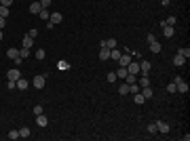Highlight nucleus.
Wrapping results in <instances>:
<instances>
[{"label": "nucleus", "mask_w": 190, "mask_h": 141, "mask_svg": "<svg viewBox=\"0 0 190 141\" xmlns=\"http://www.w3.org/2000/svg\"><path fill=\"white\" fill-rule=\"evenodd\" d=\"M8 13H11V11H8V6H2V4H0V17H4V19H6V17H8Z\"/></svg>", "instance_id": "nucleus-33"}, {"label": "nucleus", "mask_w": 190, "mask_h": 141, "mask_svg": "<svg viewBox=\"0 0 190 141\" xmlns=\"http://www.w3.org/2000/svg\"><path fill=\"white\" fill-rule=\"evenodd\" d=\"M133 101H135V103H144L146 99H144V95H142V93H135V95H133Z\"/></svg>", "instance_id": "nucleus-34"}, {"label": "nucleus", "mask_w": 190, "mask_h": 141, "mask_svg": "<svg viewBox=\"0 0 190 141\" xmlns=\"http://www.w3.org/2000/svg\"><path fill=\"white\" fill-rule=\"evenodd\" d=\"M140 91H142L144 99H152V87H142Z\"/></svg>", "instance_id": "nucleus-21"}, {"label": "nucleus", "mask_w": 190, "mask_h": 141, "mask_svg": "<svg viewBox=\"0 0 190 141\" xmlns=\"http://www.w3.org/2000/svg\"><path fill=\"white\" fill-rule=\"evenodd\" d=\"M173 65H175V67H184V65H186V57L175 55V57H173Z\"/></svg>", "instance_id": "nucleus-10"}, {"label": "nucleus", "mask_w": 190, "mask_h": 141, "mask_svg": "<svg viewBox=\"0 0 190 141\" xmlns=\"http://www.w3.org/2000/svg\"><path fill=\"white\" fill-rule=\"evenodd\" d=\"M169 2H171V0H161V4H163V6H167Z\"/></svg>", "instance_id": "nucleus-44"}, {"label": "nucleus", "mask_w": 190, "mask_h": 141, "mask_svg": "<svg viewBox=\"0 0 190 141\" xmlns=\"http://www.w3.org/2000/svg\"><path fill=\"white\" fill-rule=\"evenodd\" d=\"M156 129H158V133H163V135H167V133H169V124H167V122H163V120H156Z\"/></svg>", "instance_id": "nucleus-9"}, {"label": "nucleus", "mask_w": 190, "mask_h": 141, "mask_svg": "<svg viewBox=\"0 0 190 141\" xmlns=\"http://www.w3.org/2000/svg\"><path fill=\"white\" fill-rule=\"evenodd\" d=\"M34 57H36L38 61H42V59L47 57V53H45V48H36V51H34Z\"/></svg>", "instance_id": "nucleus-22"}, {"label": "nucleus", "mask_w": 190, "mask_h": 141, "mask_svg": "<svg viewBox=\"0 0 190 141\" xmlns=\"http://www.w3.org/2000/svg\"><path fill=\"white\" fill-rule=\"evenodd\" d=\"M2 36H4V34H2V30H0V40H2Z\"/></svg>", "instance_id": "nucleus-45"}, {"label": "nucleus", "mask_w": 190, "mask_h": 141, "mask_svg": "<svg viewBox=\"0 0 190 141\" xmlns=\"http://www.w3.org/2000/svg\"><path fill=\"white\" fill-rule=\"evenodd\" d=\"M173 82H175V93H184V95L188 93V84H186V80L182 76H175Z\"/></svg>", "instance_id": "nucleus-1"}, {"label": "nucleus", "mask_w": 190, "mask_h": 141, "mask_svg": "<svg viewBox=\"0 0 190 141\" xmlns=\"http://www.w3.org/2000/svg\"><path fill=\"white\" fill-rule=\"evenodd\" d=\"M38 114H42V105H34V116H38Z\"/></svg>", "instance_id": "nucleus-38"}, {"label": "nucleus", "mask_w": 190, "mask_h": 141, "mask_svg": "<svg viewBox=\"0 0 190 141\" xmlns=\"http://www.w3.org/2000/svg\"><path fill=\"white\" fill-rule=\"evenodd\" d=\"M148 44H150V51H152V53H161V51H163V47H161V42H158V40L148 42Z\"/></svg>", "instance_id": "nucleus-18"}, {"label": "nucleus", "mask_w": 190, "mask_h": 141, "mask_svg": "<svg viewBox=\"0 0 190 141\" xmlns=\"http://www.w3.org/2000/svg\"><path fill=\"white\" fill-rule=\"evenodd\" d=\"M61 21H63V15H61V13H57V11H55V13H51V17H49V23L57 25V23H61Z\"/></svg>", "instance_id": "nucleus-6"}, {"label": "nucleus", "mask_w": 190, "mask_h": 141, "mask_svg": "<svg viewBox=\"0 0 190 141\" xmlns=\"http://www.w3.org/2000/svg\"><path fill=\"white\" fill-rule=\"evenodd\" d=\"M17 137H19V131H15V129H13V131H8V139H17Z\"/></svg>", "instance_id": "nucleus-35"}, {"label": "nucleus", "mask_w": 190, "mask_h": 141, "mask_svg": "<svg viewBox=\"0 0 190 141\" xmlns=\"http://www.w3.org/2000/svg\"><path fill=\"white\" fill-rule=\"evenodd\" d=\"M167 93H175V82H171V84H167Z\"/></svg>", "instance_id": "nucleus-37"}, {"label": "nucleus", "mask_w": 190, "mask_h": 141, "mask_svg": "<svg viewBox=\"0 0 190 141\" xmlns=\"http://www.w3.org/2000/svg\"><path fill=\"white\" fill-rule=\"evenodd\" d=\"M13 2H15V0H0V4H2V6H11Z\"/></svg>", "instance_id": "nucleus-42"}, {"label": "nucleus", "mask_w": 190, "mask_h": 141, "mask_svg": "<svg viewBox=\"0 0 190 141\" xmlns=\"http://www.w3.org/2000/svg\"><path fill=\"white\" fill-rule=\"evenodd\" d=\"M140 89H142V87H140V84H137V82H133V84H129V93H140Z\"/></svg>", "instance_id": "nucleus-31"}, {"label": "nucleus", "mask_w": 190, "mask_h": 141, "mask_svg": "<svg viewBox=\"0 0 190 141\" xmlns=\"http://www.w3.org/2000/svg\"><path fill=\"white\" fill-rule=\"evenodd\" d=\"M45 82H47V76H34V89H42L45 87Z\"/></svg>", "instance_id": "nucleus-8"}, {"label": "nucleus", "mask_w": 190, "mask_h": 141, "mask_svg": "<svg viewBox=\"0 0 190 141\" xmlns=\"http://www.w3.org/2000/svg\"><path fill=\"white\" fill-rule=\"evenodd\" d=\"M6 78H8V80H15V82H17V80L21 78V72H19V67H11V70L6 72Z\"/></svg>", "instance_id": "nucleus-3"}, {"label": "nucleus", "mask_w": 190, "mask_h": 141, "mask_svg": "<svg viewBox=\"0 0 190 141\" xmlns=\"http://www.w3.org/2000/svg\"><path fill=\"white\" fill-rule=\"evenodd\" d=\"M103 47L106 48H116V40H114V38H108V40H103Z\"/></svg>", "instance_id": "nucleus-24"}, {"label": "nucleus", "mask_w": 190, "mask_h": 141, "mask_svg": "<svg viewBox=\"0 0 190 141\" xmlns=\"http://www.w3.org/2000/svg\"><path fill=\"white\" fill-rule=\"evenodd\" d=\"M161 28H163V34H165V38H171V36L175 34V30H173V25H167L165 21L161 23Z\"/></svg>", "instance_id": "nucleus-7"}, {"label": "nucleus", "mask_w": 190, "mask_h": 141, "mask_svg": "<svg viewBox=\"0 0 190 141\" xmlns=\"http://www.w3.org/2000/svg\"><path fill=\"white\" fill-rule=\"evenodd\" d=\"M127 72H129V74H135V76H137V74H140V63H137L135 59H131V61H129V65H127Z\"/></svg>", "instance_id": "nucleus-5"}, {"label": "nucleus", "mask_w": 190, "mask_h": 141, "mask_svg": "<svg viewBox=\"0 0 190 141\" xmlns=\"http://www.w3.org/2000/svg\"><path fill=\"white\" fill-rule=\"evenodd\" d=\"M4 25H6V19H4V17H0V30H2Z\"/></svg>", "instance_id": "nucleus-43"}, {"label": "nucleus", "mask_w": 190, "mask_h": 141, "mask_svg": "<svg viewBox=\"0 0 190 141\" xmlns=\"http://www.w3.org/2000/svg\"><path fill=\"white\" fill-rule=\"evenodd\" d=\"M114 74H116V78H118V80H125V76H127L129 72H127V67H123V65H118V70H116Z\"/></svg>", "instance_id": "nucleus-13"}, {"label": "nucleus", "mask_w": 190, "mask_h": 141, "mask_svg": "<svg viewBox=\"0 0 190 141\" xmlns=\"http://www.w3.org/2000/svg\"><path fill=\"white\" fill-rule=\"evenodd\" d=\"M30 51H32V48H19V57H21V59H28V57H30Z\"/></svg>", "instance_id": "nucleus-26"}, {"label": "nucleus", "mask_w": 190, "mask_h": 141, "mask_svg": "<svg viewBox=\"0 0 190 141\" xmlns=\"http://www.w3.org/2000/svg\"><path fill=\"white\" fill-rule=\"evenodd\" d=\"M131 59H133V57H131V53H129V51H127V53H120V59H118V65H123V67H127Z\"/></svg>", "instance_id": "nucleus-4"}, {"label": "nucleus", "mask_w": 190, "mask_h": 141, "mask_svg": "<svg viewBox=\"0 0 190 141\" xmlns=\"http://www.w3.org/2000/svg\"><path fill=\"white\" fill-rule=\"evenodd\" d=\"M57 70H59V72H68V70H70V63L61 59V61H57Z\"/></svg>", "instance_id": "nucleus-19"}, {"label": "nucleus", "mask_w": 190, "mask_h": 141, "mask_svg": "<svg viewBox=\"0 0 190 141\" xmlns=\"http://www.w3.org/2000/svg\"><path fill=\"white\" fill-rule=\"evenodd\" d=\"M28 36H30V38H36V36H38V30H30Z\"/></svg>", "instance_id": "nucleus-40"}, {"label": "nucleus", "mask_w": 190, "mask_h": 141, "mask_svg": "<svg viewBox=\"0 0 190 141\" xmlns=\"http://www.w3.org/2000/svg\"><path fill=\"white\" fill-rule=\"evenodd\" d=\"M137 84H140V87H150V78H148V76H142V78L137 80Z\"/></svg>", "instance_id": "nucleus-27"}, {"label": "nucleus", "mask_w": 190, "mask_h": 141, "mask_svg": "<svg viewBox=\"0 0 190 141\" xmlns=\"http://www.w3.org/2000/svg\"><path fill=\"white\" fill-rule=\"evenodd\" d=\"M175 21H178L175 17H167V19H165V23H167V25H175Z\"/></svg>", "instance_id": "nucleus-36"}, {"label": "nucleus", "mask_w": 190, "mask_h": 141, "mask_svg": "<svg viewBox=\"0 0 190 141\" xmlns=\"http://www.w3.org/2000/svg\"><path fill=\"white\" fill-rule=\"evenodd\" d=\"M99 59H101V61H108V59H110V48L99 47Z\"/></svg>", "instance_id": "nucleus-11"}, {"label": "nucleus", "mask_w": 190, "mask_h": 141, "mask_svg": "<svg viewBox=\"0 0 190 141\" xmlns=\"http://www.w3.org/2000/svg\"><path fill=\"white\" fill-rule=\"evenodd\" d=\"M178 55H182V57H186V59H188V57H190V48L188 47H182L180 51H178Z\"/></svg>", "instance_id": "nucleus-30"}, {"label": "nucleus", "mask_w": 190, "mask_h": 141, "mask_svg": "<svg viewBox=\"0 0 190 141\" xmlns=\"http://www.w3.org/2000/svg\"><path fill=\"white\" fill-rule=\"evenodd\" d=\"M150 70H152L150 61H148V59H142V61H140V74H142V76H148Z\"/></svg>", "instance_id": "nucleus-2"}, {"label": "nucleus", "mask_w": 190, "mask_h": 141, "mask_svg": "<svg viewBox=\"0 0 190 141\" xmlns=\"http://www.w3.org/2000/svg\"><path fill=\"white\" fill-rule=\"evenodd\" d=\"M21 47H23V48H32V47H34V38H30V36L25 34V38H23V42H21Z\"/></svg>", "instance_id": "nucleus-16"}, {"label": "nucleus", "mask_w": 190, "mask_h": 141, "mask_svg": "<svg viewBox=\"0 0 190 141\" xmlns=\"http://www.w3.org/2000/svg\"><path fill=\"white\" fill-rule=\"evenodd\" d=\"M36 124L45 129V126H47V124H49V118H47V116H45V114H38V116H36Z\"/></svg>", "instance_id": "nucleus-12"}, {"label": "nucleus", "mask_w": 190, "mask_h": 141, "mask_svg": "<svg viewBox=\"0 0 190 141\" xmlns=\"http://www.w3.org/2000/svg\"><path fill=\"white\" fill-rule=\"evenodd\" d=\"M148 133H150V135H156V133H158V129H156V122H150V124H148Z\"/></svg>", "instance_id": "nucleus-29"}, {"label": "nucleus", "mask_w": 190, "mask_h": 141, "mask_svg": "<svg viewBox=\"0 0 190 141\" xmlns=\"http://www.w3.org/2000/svg\"><path fill=\"white\" fill-rule=\"evenodd\" d=\"M106 80H108V82H116L118 78H116V74H114V72H108V74H106Z\"/></svg>", "instance_id": "nucleus-32"}, {"label": "nucleus", "mask_w": 190, "mask_h": 141, "mask_svg": "<svg viewBox=\"0 0 190 141\" xmlns=\"http://www.w3.org/2000/svg\"><path fill=\"white\" fill-rule=\"evenodd\" d=\"M6 87H8V89H11V91H13V89H15V87H17V82H15V80H8V82H6Z\"/></svg>", "instance_id": "nucleus-41"}, {"label": "nucleus", "mask_w": 190, "mask_h": 141, "mask_svg": "<svg viewBox=\"0 0 190 141\" xmlns=\"http://www.w3.org/2000/svg\"><path fill=\"white\" fill-rule=\"evenodd\" d=\"M38 17H40V19H45V21H49V17H51V13H49V8H42V11L38 13Z\"/></svg>", "instance_id": "nucleus-28"}, {"label": "nucleus", "mask_w": 190, "mask_h": 141, "mask_svg": "<svg viewBox=\"0 0 190 141\" xmlns=\"http://www.w3.org/2000/svg\"><path fill=\"white\" fill-rule=\"evenodd\" d=\"M110 59H112V61H118V59H120V51H118V48H110Z\"/></svg>", "instance_id": "nucleus-23"}, {"label": "nucleus", "mask_w": 190, "mask_h": 141, "mask_svg": "<svg viewBox=\"0 0 190 141\" xmlns=\"http://www.w3.org/2000/svg\"><path fill=\"white\" fill-rule=\"evenodd\" d=\"M118 95H129V84L127 82H118Z\"/></svg>", "instance_id": "nucleus-17"}, {"label": "nucleus", "mask_w": 190, "mask_h": 141, "mask_svg": "<svg viewBox=\"0 0 190 141\" xmlns=\"http://www.w3.org/2000/svg\"><path fill=\"white\" fill-rule=\"evenodd\" d=\"M19 137L28 139V137H30V129H28V126H21V129H19Z\"/></svg>", "instance_id": "nucleus-25"}, {"label": "nucleus", "mask_w": 190, "mask_h": 141, "mask_svg": "<svg viewBox=\"0 0 190 141\" xmlns=\"http://www.w3.org/2000/svg\"><path fill=\"white\" fill-rule=\"evenodd\" d=\"M40 11H42L40 2H32V4H30V13H32V15H38Z\"/></svg>", "instance_id": "nucleus-15"}, {"label": "nucleus", "mask_w": 190, "mask_h": 141, "mask_svg": "<svg viewBox=\"0 0 190 141\" xmlns=\"http://www.w3.org/2000/svg\"><path fill=\"white\" fill-rule=\"evenodd\" d=\"M40 6H42V8H49V6H51V0H40Z\"/></svg>", "instance_id": "nucleus-39"}, {"label": "nucleus", "mask_w": 190, "mask_h": 141, "mask_svg": "<svg viewBox=\"0 0 190 141\" xmlns=\"http://www.w3.org/2000/svg\"><path fill=\"white\" fill-rule=\"evenodd\" d=\"M28 87H30V82H28L25 78H19V80H17V89H19V91H25Z\"/></svg>", "instance_id": "nucleus-20"}, {"label": "nucleus", "mask_w": 190, "mask_h": 141, "mask_svg": "<svg viewBox=\"0 0 190 141\" xmlns=\"http://www.w3.org/2000/svg\"><path fill=\"white\" fill-rule=\"evenodd\" d=\"M6 57H8V59H13V61H15V59H17V57H19V51H17V48H15V47L6 48Z\"/></svg>", "instance_id": "nucleus-14"}]
</instances>
